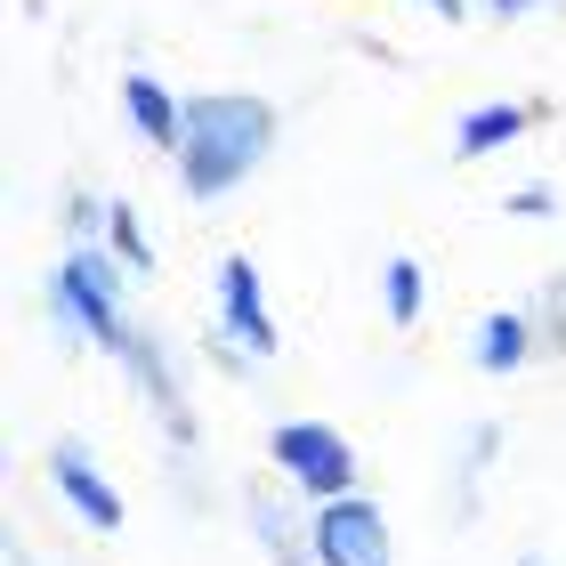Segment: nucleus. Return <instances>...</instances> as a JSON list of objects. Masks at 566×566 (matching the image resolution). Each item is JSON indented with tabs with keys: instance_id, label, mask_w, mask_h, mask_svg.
<instances>
[{
	"instance_id": "1",
	"label": "nucleus",
	"mask_w": 566,
	"mask_h": 566,
	"mask_svg": "<svg viewBox=\"0 0 566 566\" xmlns=\"http://www.w3.org/2000/svg\"><path fill=\"white\" fill-rule=\"evenodd\" d=\"M268 154H275V106L260 90H195L187 122H178V146H170V170H178L187 202H219Z\"/></svg>"
},
{
	"instance_id": "2",
	"label": "nucleus",
	"mask_w": 566,
	"mask_h": 566,
	"mask_svg": "<svg viewBox=\"0 0 566 566\" xmlns=\"http://www.w3.org/2000/svg\"><path fill=\"white\" fill-rule=\"evenodd\" d=\"M49 316H57L65 340H90V348L122 356V340H130V307H122V260H114V251L73 243V260H57V275H49Z\"/></svg>"
},
{
	"instance_id": "3",
	"label": "nucleus",
	"mask_w": 566,
	"mask_h": 566,
	"mask_svg": "<svg viewBox=\"0 0 566 566\" xmlns=\"http://www.w3.org/2000/svg\"><path fill=\"white\" fill-rule=\"evenodd\" d=\"M268 461H275L283 485H300V494H307V510L356 494V446L332 421H307V413L300 421H275L268 429Z\"/></svg>"
},
{
	"instance_id": "4",
	"label": "nucleus",
	"mask_w": 566,
	"mask_h": 566,
	"mask_svg": "<svg viewBox=\"0 0 566 566\" xmlns=\"http://www.w3.org/2000/svg\"><path fill=\"white\" fill-rule=\"evenodd\" d=\"M114 365H122V380L138 389V405H146L154 421H163L170 446H195V413H187V389H178V365H170V348L154 340L146 324H130V340H122Z\"/></svg>"
},
{
	"instance_id": "5",
	"label": "nucleus",
	"mask_w": 566,
	"mask_h": 566,
	"mask_svg": "<svg viewBox=\"0 0 566 566\" xmlns=\"http://www.w3.org/2000/svg\"><path fill=\"white\" fill-rule=\"evenodd\" d=\"M307 551H316V566H389V518H380V502H365V494L316 502Z\"/></svg>"
},
{
	"instance_id": "6",
	"label": "nucleus",
	"mask_w": 566,
	"mask_h": 566,
	"mask_svg": "<svg viewBox=\"0 0 566 566\" xmlns=\"http://www.w3.org/2000/svg\"><path fill=\"white\" fill-rule=\"evenodd\" d=\"M211 292H219V340H227V348H251V365H268L283 340H275V316H268L260 268H251L243 251H227L219 275H211Z\"/></svg>"
},
{
	"instance_id": "7",
	"label": "nucleus",
	"mask_w": 566,
	"mask_h": 566,
	"mask_svg": "<svg viewBox=\"0 0 566 566\" xmlns=\"http://www.w3.org/2000/svg\"><path fill=\"white\" fill-rule=\"evenodd\" d=\"M49 485H57V502L90 534H122V485L97 470V453L82 446V437H57V446H49Z\"/></svg>"
},
{
	"instance_id": "8",
	"label": "nucleus",
	"mask_w": 566,
	"mask_h": 566,
	"mask_svg": "<svg viewBox=\"0 0 566 566\" xmlns=\"http://www.w3.org/2000/svg\"><path fill=\"white\" fill-rule=\"evenodd\" d=\"M300 502H307L300 485H243V518H251V534L268 543L275 566H316V551H307L316 510H300Z\"/></svg>"
},
{
	"instance_id": "9",
	"label": "nucleus",
	"mask_w": 566,
	"mask_h": 566,
	"mask_svg": "<svg viewBox=\"0 0 566 566\" xmlns=\"http://www.w3.org/2000/svg\"><path fill=\"white\" fill-rule=\"evenodd\" d=\"M534 348H543V324H534L526 307H494V316L478 324V340H470V365H478L485 380H510Z\"/></svg>"
},
{
	"instance_id": "10",
	"label": "nucleus",
	"mask_w": 566,
	"mask_h": 566,
	"mask_svg": "<svg viewBox=\"0 0 566 566\" xmlns=\"http://www.w3.org/2000/svg\"><path fill=\"white\" fill-rule=\"evenodd\" d=\"M534 106H518V97H494V106H470L453 122V163H485V154H502V146H518L534 130Z\"/></svg>"
},
{
	"instance_id": "11",
	"label": "nucleus",
	"mask_w": 566,
	"mask_h": 566,
	"mask_svg": "<svg viewBox=\"0 0 566 566\" xmlns=\"http://www.w3.org/2000/svg\"><path fill=\"white\" fill-rule=\"evenodd\" d=\"M122 114H130V130L146 138V146H178V122H187V97H170L154 73H122Z\"/></svg>"
},
{
	"instance_id": "12",
	"label": "nucleus",
	"mask_w": 566,
	"mask_h": 566,
	"mask_svg": "<svg viewBox=\"0 0 566 566\" xmlns=\"http://www.w3.org/2000/svg\"><path fill=\"white\" fill-rule=\"evenodd\" d=\"M380 307H389V324H397V332H413V324H421V260H413V251H397V260L380 268Z\"/></svg>"
},
{
	"instance_id": "13",
	"label": "nucleus",
	"mask_w": 566,
	"mask_h": 566,
	"mask_svg": "<svg viewBox=\"0 0 566 566\" xmlns=\"http://www.w3.org/2000/svg\"><path fill=\"white\" fill-rule=\"evenodd\" d=\"M106 243H114V260L130 275H154V243H146V227H138L130 202H114V211H106Z\"/></svg>"
},
{
	"instance_id": "14",
	"label": "nucleus",
	"mask_w": 566,
	"mask_h": 566,
	"mask_svg": "<svg viewBox=\"0 0 566 566\" xmlns=\"http://www.w3.org/2000/svg\"><path fill=\"white\" fill-rule=\"evenodd\" d=\"M494 453H502V429L494 421H478L470 437H461V518L478 510V478H485V461H494Z\"/></svg>"
},
{
	"instance_id": "15",
	"label": "nucleus",
	"mask_w": 566,
	"mask_h": 566,
	"mask_svg": "<svg viewBox=\"0 0 566 566\" xmlns=\"http://www.w3.org/2000/svg\"><path fill=\"white\" fill-rule=\"evenodd\" d=\"M551 202H558L551 187H518V195H510V219H543Z\"/></svg>"
},
{
	"instance_id": "16",
	"label": "nucleus",
	"mask_w": 566,
	"mask_h": 566,
	"mask_svg": "<svg viewBox=\"0 0 566 566\" xmlns=\"http://www.w3.org/2000/svg\"><path fill=\"white\" fill-rule=\"evenodd\" d=\"M421 9H429V17H446V24H461V17H470V0H421Z\"/></svg>"
},
{
	"instance_id": "17",
	"label": "nucleus",
	"mask_w": 566,
	"mask_h": 566,
	"mask_svg": "<svg viewBox=\"0 0 566 566\" xmlns=\"http://www.w3.org/2000/svg\"><path fill=\"white\" fill-rule=\"evenodd\" d=\"M478 9H485V17H526L534 0H478Z\"/></svg>"
},
{
	"instance_id": "18",
	"label": "nucleus",
	"mask_w": 566,
	"mask_h": 566,
	"mask_svg": "<svg viewBox=\"0 0 566 566\" xmlns=\"http://www.w3.org/2000/svg\"><path fill=\"white\" fill-rule=\"evenodd\" d=\"M518 566H551V558H534V551H526V558H518Z\"/></svg>"
}]
</instances>
